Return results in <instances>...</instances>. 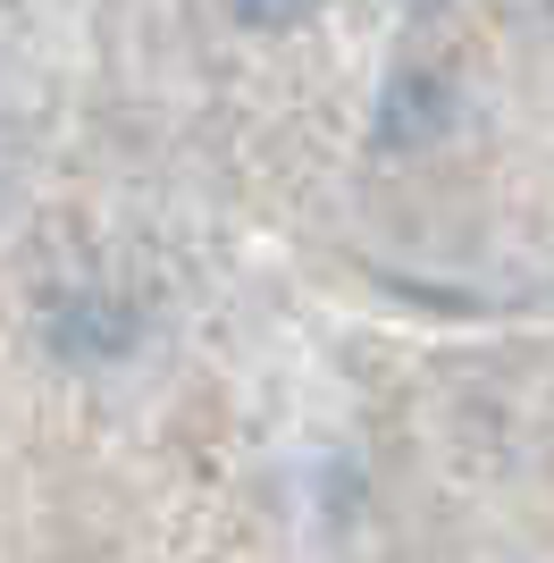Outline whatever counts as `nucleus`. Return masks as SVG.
I'll list each match as a JSON object with an SVG mask.
<instances>
[{
    "label": "nucleus",
    "mask_w": 554,
    "mask_h": 563,
    "mask_svg": "<svg viewBox=\"0 0 554 563\" xmlns=\"http://www.w3.org/2000/svg\"><path fill=\"white\" fill-rule=\"evenodd\" d=\"M235 18L244 25H295V18H311V0H235Z\"/></svg>",
    "instance_id": "obj_1"
}]
</instances>
